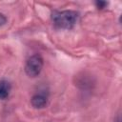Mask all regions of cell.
I'll list each match as a JSON object with an SVG mask.
<instances>
[{"label": "cell", "mask_w": 122, "mask_h": 122, "mask_svg": "<svg viewBox=\"0 0 122 122\" xmlns=\"http://www.w3.org/2000/svg\"><path fill=\"white\" fill-rule=\"evenodd\" d=\"M79 17V13L75 10H54L51 13L53 25L57 29L70 30L74 27Z\"/></svg>", "instance_id": "1"}, {"label": "cell", "mask_w": 122, "mask_h": 122, "mask_svg": "<svg viewBox=\"0 0 122 122\" xmlns=\"http://www.w3.org/2000/svg\"><path fill=\"white\" fill-rule=\"evenodd\" d=\"M44 60L40 54L31 55L25 64V72L30 77H36L42 71Z\"/></svg>", "instance_id": "2"}, {"label": "cell", "mask_w": 122, "mask_h": 122, "mask_svg": "<svg viewBox=\"0 0 122 122\" xmlns=\"http://www.w3.org/2000/svg\"><path fill=\"white\" fill-rule=\"evenodd\" d=\"M48 94L45 92H37L32 95L30 99V103L32 107L35 109H42L45 108L48 104Z\"/></svg>", "instance_id": "3"}, {"label": "cell", "mask_w": 122, "mask_h": 122, "mask_svg": "<svg viewBox=\"0 0 122 122\" xmlns=\"http://www.w3.org/2000/svg\"><path fill=\"white\" fill-rule=\"evenodd\" d=\"M10 90H11V85L8 80L6 79L0 80V99L1 100H5L9 97Z\"/></svg>", "instance_id": "4"}, {"label": "cell", "mask_w": 122, "mask_h": 122, "mask_svg": "<svg viewBox=\"0 0 122 122\" xmlns=\"http://www.w3.org/2000/svg\"><path fill=\"white\" fill-rule=\"evenodd\" d=\"M107 5H108V3L105 2V1H96V2H95V6H96V8H97V9H100V10L106 8Z\"/></svg>", "instance_id": "5"}, {"label": "cell", "mask_w": 122, "mask_h": 122, "mask_svg": "<svg viewBox=\"0 0 122 122\" xmlns=\"http://www.w3.org/2000/svg\"><path fill=\"white\" fill-rule=\"evenodd\" d=\"M6 23H7V17L3 13H0V28L3 27Z\"/></svg>", "instance_id": "6"}, {"label": "cell", "mask_w": 122, "mask_h": 122, "mask_svg": "<svg viewBox=\"0 0 122 122\" xmlns=\"http://www.w3.org/2000/svg\"><path fill=\"white\" fill-rule=\"evenodd\" d=\"M115 122H121V121H120V116H119V115H118V117H117V119H116Z\"/></svg>", "instance_id": "7"}]
</instances>
